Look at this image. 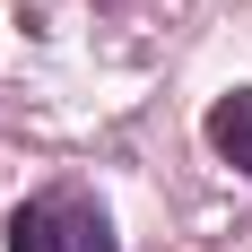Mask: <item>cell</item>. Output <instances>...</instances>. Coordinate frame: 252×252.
Masks as SVG:
<instances>
[{"label": "cell", "mask_w": 252, "mask_h": 252, "mask_svg": "<svg viewBox=\"0 0 252 252\" xmlns=\"http://www.w3.org/2000/svg\"><path fill=\"white\" fill-rule=\"evenodd\" d=\"M52 235H61V252H122L113 244V218L96 200H78V191H52Z\"/></svg>", "instance_id": "obj_1"}, {"label": "cell", "mask_w": 252, "mask_h": 252, "mask_svg": "<svg viewBox=\"0 0 252 252\" xmlns=\"http://www.w3.org/2000/svg\"><path fill=\"white\" fill-rule=\"evenodd\" d=\"M209 148L226 157L235 174H252V87H235V96L209 104Z\"/></svg>", "instance_id": "obj_2"}, {"label": "cell", "mask_w": 252, "mask_h": 252, "mask_svg": "<svg viewBox=\"0 0 252 252\" xmlns=\"http://www.w3.org/2000/svg\"><path fill=\"white\" fill-rule=\"evenodd\" d=\"M9 252H61V235H52V191L9 209Z\"/></svg>", "instance_id": "obj_3"}]
</instances>
